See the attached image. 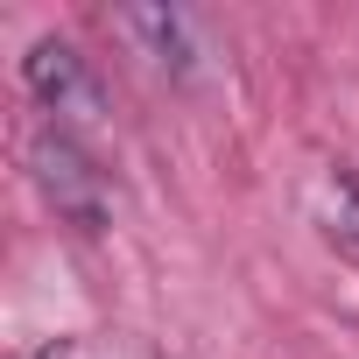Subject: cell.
<instances>
[{
	"instance_id": "6da1fadb",
	"label": "cell",
	"mask_w": 359,
	"mask_h": 359,
	"mask_svg": "<svg viewBox=\"0 0 359 359\" xmlns=\"http://www.w3.org/2000/svg\"><path fill=\"white\" fill-rule=\"evenodd\" d=\"M22 85L36 92V106L50 113L57 134L106 127V85H99V71H92L71 43H57V36L29 43V57H22Z\"/></svg>"
},
{
	"instance_id": "7a4b0ae2",
	"label": "cell",
	"mask_w": 359,
	"mask_h": 359,
	"mask_svg": "<svg viewBox=\"0 0 359 359\" xmlns=\"http://www.w3.org/2000/svg\"><path fill=\"white\" fill-rule=\"evenodd\" d=\"M29 176H36V191L50 198L57 219H71L78 233H99L106 226V176L92 169V155L78 148V134H36L29 141Z\"/></svg>"
},
{
	"instance_id": "3957f363",
	"label": "cell",
	"mask_w": 359,
	"mask_h": 359,
	"mask_svg": "<svg viewBox=\"0 0 359 359\" xmlns=\"http://www.w3.org/2000/svg\"><path fill=\"white\" fill-rule=\"evenodd\" d=\"M113 29L155 64V71H169V78H191L198 71V22L184 15V8H120L113 15Z\"/></svg>"
},
{
	"instance_id": "277c9868",
	"label": "cell",
	"mask_w": 359,
	"mask_h": 359,
	"mask_svg": "<svg viewBox=\"0 0 359 359\" xmlns=\"http://www.w3.org/2000/svg\"><path fill=\"white\" fill-rule=\"evenodd\" d=\"M317 226L331 247H345L359 261V169H324L317 184Z\"/></svg>"
},
{
	"instance_id": "5b68a950",
	"label": "cell",
	"mask_w": 359,
	"mask_h": 359,
	"mask_svg": "<svg viewBox=\"0 0 359 359\" xmlns=\"http://www.w3.org/2000/svg\"><path fill=\"white\" fill-rule=\"evenodd\" d=\"M36 359H64V345H50V352H36Z\"/></svg>"
}]
</instances>
